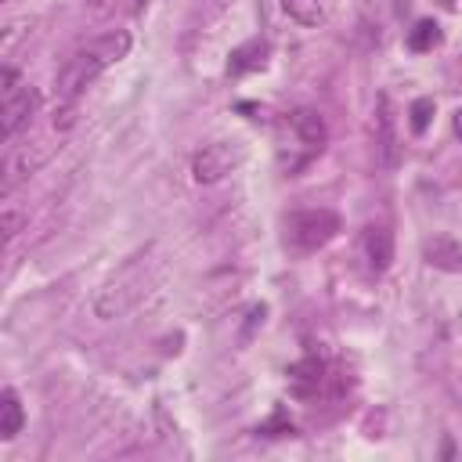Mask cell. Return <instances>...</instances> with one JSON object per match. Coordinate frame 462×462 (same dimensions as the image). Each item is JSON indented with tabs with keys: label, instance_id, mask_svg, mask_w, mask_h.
I'll return each instance as SVG.
<instances>
[{
	"label": "cell",
	"instance_id": "1",
	"mask_svg": "<svg viewBox=\"0 0 462 462\" xmlns=\"http://www.w3.org/2000/svg\"><path fill=\"white\" fill-rule=\"evenodd\" d=\"M130 51V36L126 32H108L87 47H79L58 72V101L61 105H72L112 61H119L123 54Z\"/></svg>",
	"mask_w": 462,
	"mask_h": 462
},
{
	"label": "cell",
	"instance_id": "2",
	"mask_svg": "<svg viewBox=\"0 0 462 462\" xmlns=\"http://www.w3.org/2000/svg\"><path fill=\"white\" fill-rule=\"evenodd\" d=\"M36 112H40V90L29 87L11 65H4V72H0V134H4V141H11L18 130H25Z\"/></svg>",
	"mask_w": 462,
	"mask_h": 462
},
{
	"label": "cell",
	"instance_id": "3",
	"mask_svg": "<svg viewBox=\"0 0 462 462\" xmlns=\"http://www.w3.org/2000/svg\"><path fill=\"white\" fill-rule=\"evenodd\" d=\"M285 235L296 253H314L339 235V217L332 209H300L285 220Z\"/></svg>",
	"mask_w": 462,
	"mask_h": 462
},
{
	"label": "cell",
	"instance_id": "4",
	"mask_svg": "<svg viewBox=\"0 0 462 462\" xmlns=\"http://www.w3.org/2000/svg\"><path fill=\"white\" fill-rule=\"evenodd\" d=\"M242 162V144L235 141H213L191 155V177L195 184H217Z\"/></svg>",
	"mask_w": 462,
	"mask_h": 462
},
{
	"label": "cell",
	"instance_id": "5",
	"mask_svg": "<svg viewBox=\"0 0 462 462\" xmlns=\"http://www.w3.org/2000/svg\"><path fill=\"white\" fill-rule=\"evenodd\" d=\"M51 152H54V144L51 141H25V144H18L11 155H7V166H4V195H11L22 180H29L47 159H51Z\"/></svg>",
	"mask_w": 462,
	"mask_h": 462
},
{
	"label": "cell",
	"instance_id": "6",
	"mask_svg": "<svg viewBox=\"0 0 462 462\" xmlns=\"http://www.w3.org/2000/svg\"><path fill=\"white\" fill-rule=\"evenodd\" d=\"M375 152H379V162L386 170L397 166L401 159V141H397V116H393V105L386 94H379V116H375Z\"/></svg>",
	"mask_w": 462,
	"mask_h": 462
},
{
	"label": "cell",
	"instance_id": "7",
	"mask_svg": "<svg viewBox=\"0 0 462 462\" xmlns=\"http://www.w3.org/2000/svg\"><path fill=\"white\" fill-rule=\"evenodd\" d=\"M361 249H365L368 271L372 274H386L390 263H393V231L386 224H368L365 235H361Z\"/></svg>",
	"mask_w": 462,
	"mask_h": 462
},
{
	"label": "cell",
	"instance_id": "8",
	"mask_svg": "<svg viewBox=\"0 0 462 462\" xmlns=\"http://www.w3.org/2000/svg\"><path fill=\"white\" fill-rule=\"evenodd\" d=\"M422 256L430 267H440V271H451V274H462V245L448 235H437L422 245Z\"/></svg>",
	"mask_w": 462,
	"mask_h": 462
},
{
	"label": "cell",
	"instance_id": "9",
	"mask_svg": "<svg viewBox=\"0 0 462 462\" xmlns=\"http://www.w3.org/2000/svg\"><path fill=\"white\" fill-rule=\"evenodd\" d=\"M292 130L300 134V141H303L310 152H318V148L325 144V137H328L325 119H321L314 108H296V112H292Z\"/></svg>",
	"mask_w": 462,
	"mask_h": 462
},
{
	"label": "cell",
	"instance_id": "10",
	"mask_svg": "<svg viewBox=\"0 0 462 462\" xmlns=\"http://www.w3.org/2000/svg\"><path fill=\"white\" fill-rule=\"evenodd\" d=\"M267 61V43L263 40H249L242 43L238 51H231V61H227V76H242L249 69H260Z\"/></svg>",
	"mask_w": 462,
	"mask_h": 462
},
{
	"label": "cell",
	"instance_id": "11",
	"mask_svg": "<svg viewBox=\"0 0 462 462\" xmlns=\"http://www.w3.org/2000/svg\"><path fill=\"white\" fill-rule=\"evenodd\" d=\"M22 422H25L22 401H18V393L7 386V390L0 393V437H4V440L18 437V433H22Z\"/></svg>",
	"mask_w": 462,
	"mask_h": 462
},
{
	"label": "cell",
	"instance_id": "12",
	"mask_svg": "<svg viewBox=\"0 0 462 462\" xmlns=\"http://www.w3.org/2000/svg\"><path fill=\"white\" fill-rule=\"evenodd\" d=\"M289 383L296 393H310L318 383H321V361L318 357H303L289 368Z\"/></svg>",
	"mask_w": 462,
	"mask_h": 462
},
{
	"label": "cell",
	"instance_id": "13",
	"mask_svg": "<svg viewBox=\"0 0 462 462\" xmlns=\"http://www.w3.org/2000/svg\"><path fill=\"white\" fill-rule=\"evenodd\" d=\"M282 7L300 25H318L325 18V4L321 0H282Z\"/></svg>",
	"mask_w": 462,
	"mask_h": 462
},
{
	"label": "cell",
	"instance_id": "14",
	"mask_svg": "<svg viewBox=\"0 0 462 462\" xmlns=\"http://www.w3.org/2000/svg\"><path fill=\"white\" fill-rule=\"evenodd\" d=\"M437 43H440V25H437L433 18L415 22V29L408 32V47H411V51H433Z\"/></svg>",
	"mask_w": 462,
	"mask_h": 462
},
{
	"label": "cell",
	"instance_id": "15",
	"mask_svg": "<svg viewBox=\"0 0 462 462\" xmlns=\"http://www.w3.org/2000/svg\"><path fill=\"white\" fill-rule=\"evenodd\" d=\"M408 123H411V134H426L430 119H433V97H415L411 108H408Z\"/></svg>",
	"mask_w": 462,
	"mask_h": 462
},
{
	"label": "cell",
	"instance_id": "16",
	"mask_svg": "<svg viewBox=\"0 0 462 462\" xmlns=\"http://www.w3.org/2000/svg\"><path fill=\"white\" fill-rule=\"evenodd\" d=\"M22 220H25V213H22V209L4 206V213H0V227H4V238H7V242H11V238L22 231Z\"/></svg>",
	"mask_w": 462,
	"mask_h": 462
},
{
	"label": "cell",
	"instance_id": "17",
	"mask_svg": "<svg viewBox=\"0 0 462 462\" xmlns=\"http://www.w3.org/2000/svg\"><path fill=\"white\" fill-rule=\"evenodd\" d=\"M455 134H458V137H462V108H458V112H455Z\"/></svg>",
	"mask_w": 462,
	"mask_h": 462
}]
</instances>
